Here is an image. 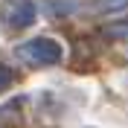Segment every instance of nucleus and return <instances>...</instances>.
I'll return each mask as SVG.
<instances>
[{
	"instance_id": "obj_1",
	"label": "nucleus",
	"mask_w": 128,
	"mask_h": 128,
	"mask_svg": "<svg viewBox=\"0 0 128 128\" xmlns=\"http://www.w3.org/2000/svg\"><path fill=\"white\" fill-rule=\"evenodd\" d=\"M61 44H56L52 38H32L15 47V58L29 64V67H52L61 64Z\"/></svg>"
},
{
	"instance_id": "obj_6",
	"label": "nucleus",
	"mask_w": 128,
	"mask_h": 128,
	"mask_svg": "<svg viewBox=\"0 0 128 128\" xmlns=\"http://www.w3.org/2000/svg\"><path fill=\"white\" fill-rule=\"evenodd\" d=\"M128 0H96V9H102V12H114V9H122Z\"/></svg>"
},
{
	"instance_id": "obj_5",
	"label": "nucleus",
	"mask_w": 128,
	"mask_h": 128,
	"mask_svg": "<svg viewBox=\"0 0 128 128\" xmlns=\"http://www.w3.org/2000/svg\"><path fill=\"white\" fill-rule=\"evenodd\" d=\"M12 82H15V73L9 70V67H3V64H0V93H3V90H9V84H12Z\"/></svg>"
},
{
	"instance_id": "obj_3",
	"label": "nucleus",
	"mask_w": 128,
	"mask_h": 128,
	"mask_svg": "<svg viewBox=\"0 0 128 128\" xmlns=\"http://www.w3.org/2000/svg\"><path fill=\"white\" fill-rule=\"evenodd\" d=\"M105 35H111V38H122V41H128V20H116V24L105 26Z\"/></svg>"
},
{
	"instance_id": "obj_4",
	"label": "nucleus",
	"mask_w": 128,
	"mask_h": 128,
	"mask_svg": "<svg viewBox=\"0 0 128 128\" xmlns=\"http://www.w3.org/2000/svg\"><path fill=\"white\" fill-rule=\"evenodd\" d=\"M73 6H76V0H50V9L52 12H61V15H67Z\"/></svg>"
},
{
	"instance_id": "obj_2",
	"label": "nucleus",
	"mask_w": 128,
	"mask_h": 128,
	"mask_svg": "<svg viewBox=\"0 0 128 128\" xmlns=\"http://www.w3.org/2000/svg\"><path fill=\"white\" fill-rule=\"evenodd\" d=\"M3 20L12 29H26L35 20V6H32L29 0H12V3L3 6Z\"/></svg>"
}]
</instances>
